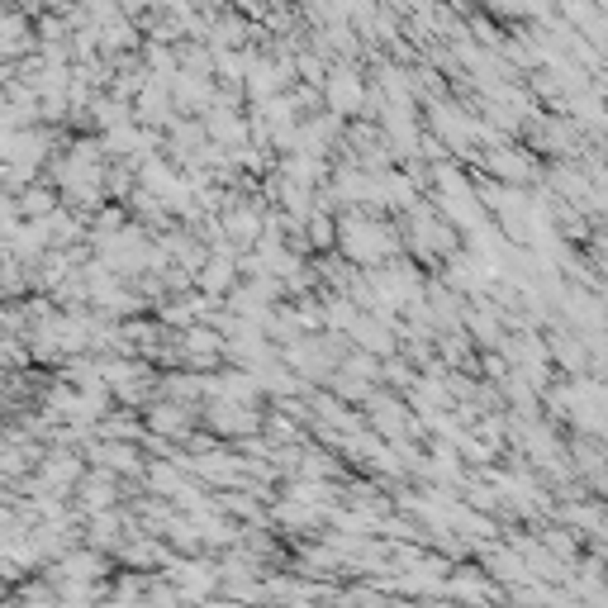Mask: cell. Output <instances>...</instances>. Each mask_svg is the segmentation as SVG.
Segmentation results:
<instances>
[{"label": "cell", "instance_id": "cell-1", "mask_svg": "<svg viewBox=\"0 0 608 608\" xmlns=\"http://www.w3.org/2000/svg\"><path fill=\"white\" fill-rule=\"evenodd\" d=\"M328 96H333L337 110H352V105H356V86H352V81H333V91H328Z\"/></svg>", "mask_w": 608, "mask_h": 608}]
</instances>
